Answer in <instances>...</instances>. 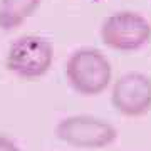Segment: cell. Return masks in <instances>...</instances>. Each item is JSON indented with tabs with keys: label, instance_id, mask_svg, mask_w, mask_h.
<instances>
[{
	"label": "cell",
	"instance_id": "7",
	"mask_svg": "<svg viewBox=\"0 0 151 151\" xmlns=\"http://www.w3.org/2000/svg\"><path fill=\"white\" fill-rule=\"evenodd\" d=\"M0 151H20V148L17 146L14 139L0 134Z\"/></svg>",
	"mask_w": 151,
	"mask_h": 151
},
{
	"label": "cell",
	"instance_id": "5",
	"mask_svg": "<svg viewBox=\"0 0 151 151\" xmlns=\"http://www.w3.org/2000/svg\"><path fill=\"white\" fill-rule=\"evenodd\" d=\"M114 109L128 118H139L151 111V79L143 72H126L111 89Z\"/></svg>",
	"mask_w": 151,
	"mask_h": 151
},
{
	"label": "cell",
	"instance_id": "6",
	"mask_svg": "<svg viewBox=\"0 0 151 151\" xmlns=\"http://www.w3.org/2000/svg\"><path fill=\"white\" fill-rule=\"evenodd\" d=\"M42 0H0V29L14 30L20 27L39 9Z\"/></svg>",
	"mask_w": 151,
	"mask_h": 151
},
{
	"label": "cell",
	"instance_id": "2",
	"mask_svg": "<svg viewBox=\"0 0 151 151\" xmlns=\"http://www.w3.org/2000/svg\"><path fill=\"white\" fill-rule=\"evenodd\" d=\"M99 35L104 45L113 50L134 52L151 40V24L139 12H114L103 20Z\"/></svg>",
	"mask_w": 151,
	"mask_h": 151
},
{
	"label": "cell",
	"instance_id": "1",
	"mask_svg": "<svg viewBox=\"0 0 151 151\" xmlns=\"http://www.w3.org/2000/svg\"><path fill=\"white\" fill-rule=\"evenodd\" d=\"M65 77L77 94L92 97L103 94L113 81V67L106 55L94 47L76 49L65 62Z\"/></svg>",
	"mask_w": 151,
	"mask_h": 151
},
{
	"label": "cell",
	"instance_id": "4",
	"mask_svg": "<svg viewBox=\"0 0 151 151\" xmlns=\"http://www.w3.org/2000/svg\"><path fill=\"white\" fill-rule=\"evenodd\" d=\"M55 136L74 148L103 150L118 139V129L106 119L89 114H76L60 119L55 126Z\"/></svg>",
	"mask_w": 151,
	"mask_h": 151
},
{
	"label": "cell",
	"instance_id": "3",
	"mask_svg": "<svg viewBox=\"0 0 151 151\" xmlns=\"http://www.w3.org/2000/svg\"><path fill=\"white\" fill-rule=\"evenodd\" d=\"M54 62V47L40 35H20L9 47L5 65L20 79H37L49 72Z\"/></svg>",
	"mask_w": 151,
	"mask_h": 151
}]
</instances>
